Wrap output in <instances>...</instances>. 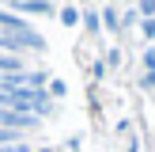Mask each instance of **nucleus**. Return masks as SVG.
Returning a JSON list of instances; mask_svg holds the SVG:
<instances>
[{
  "label": "nucleus",
  "mask_w": 155,
  "mask_h": 152,
  "mask_svg": "<svg viewBox=\"0 0 155 152\" xmlns=\"http://www.w3.org/2000/svg\"><path fill=\"white\" fill-rule=\"evenodd\" d=\"M19 50H45V42L34 34V30H23V34H0V53L19 57Z\"/></svg>",
  "instance_id": "1"
},
{
  "label": "nucleus",
  "mask_w": 155,
  "mask_h": 152,
  "mask_svg": "<svg viewBox=\"0 0 155 152\" xmlns=\"http://www.w3.org/2000/svg\"><path fill=\"white\" fill-rule=\"evenodd\" d=\"M15 12H27V15H49V4H15Z\"/></svg>",
  "instance_id": "2"
},
{
  "label": "nucleus",
  "mask_w": 155,
  "mask_h": 152,
  "mask_svg": "<svg viewBox=\"0 0 155 152\" xmlns=\"http://www.w3.org/2000/svg\"><path fill=\"white\" fill-rule=\"evenodd\" d=\"M61 23H64V27H76V23H80V12H76V8H64V12H61Z\"/></svg>",
  "instance_id": "3"
},
{
  "label": "nucleus",
  "mask_w": 155,
  "mask_h": 152,
  "mask_svg": "<svg viewBox=\"0 0 155 152\" xmlns=\"http://www.w3.org/2000/svg\"><path fill=\"white\" fill-rule=\"evenodd\" d=\"M8 144H19V133H12V129H0V148H8Z\"/></svg>",
  "instance_id": "4"
},
{
  "label": "nucleus",
  "mask_w": 155,
  "mask_h": 152,
  "mask_svg": "<svg viewBox=\"0 0 155 152\" xmlns=\"http://www.w3.org/2000/svg\"><path fill=\"white\" fill-rule=\"evenodd\" d=\"M136 12H140V15H148V19H155V0H144Z\"/></svg>",
  "instance_id": "5"
},
{
  "label": "nucleus",
  "mask_w": 155,
  "mask_h": 152,
  "mask_svg": "<svg viewBox=\"0 0 155 152\" xmlns=\"http://www.w3.org/2000/svg\"><path fill=\"white\" fill-rule=\"evenodd\" d=\"M102 15H106V27H110V30H117V12H114V8H106Z\"/></svg>",
  "instance_id": "6"
},
{
  "label": "nucleus",
  "mask_w": 155,
  "mask_h": 152,
  "mask_svg": "<svg viewBox=\"0 0 155 152\" xmlns=\"http://www.w3.org/2000/svg\"><path fill=\"white\" fill-rule=\"evenodd\" d=\"M140 30H144L148 38H155V19H144V23H140Z\"/></svg>",
  "instance_id": "7"
},
{
  "label": "nucleus",
  "mask_w": 155,
  "mask_h": 152,
  "mask_svg": "<svg viewBox=\"0 0 155 152\" xmlns=\"http://www.w3.org/2000/svg\"><path fill=\"white\" fill-rule=\"evenodd\" d=\"M144 65H148V72H155V50H148V53H144Z\"/></svg>",
  "instance_id": "8"
}]
</instances>
